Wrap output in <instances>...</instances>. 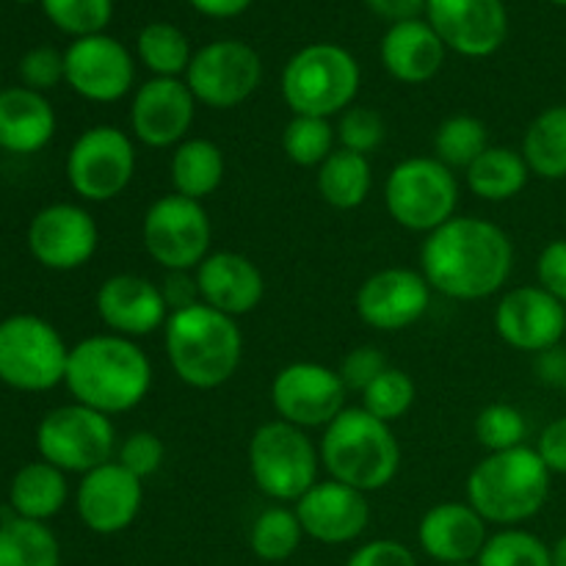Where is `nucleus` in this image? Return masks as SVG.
Masks as SVG:
<instances>
[{
    "label": "nucleus",
    "instance_id": "nucleus-48",
    "mask_svg": "<svg viewBox=\"0 0 566 566\" xmlns=\"http://www.w3.org/2000/svg\"><path fill=\"white\" fill-rule=\"evenodd\" d=\"M160 293H164L169 313H180V310H188L202 302L193 271H166V280L160 282Z\"/></svg>",
    "mask_w": 566,
    "mask_h": 566
},
{
    "label": "nucleus",
    "instance_id": "nucleus-14",
    "mask_svg": "<svg viewBox=\"0 0 566 566\" xmlns=\"http://www.w3.org/2000/svg\"><path fill=\"white\" fill-rule=\"evenodd\" d=\"M340 374L321 363H291L271 381V403L285 423L298 429H326L346 409Z\"/></svg>",
    "mask_w": 566,
    "mask_h": 566
},
{
    "label": "nucleus",
    "instance_id": "nucleus-50",
    "mask_svg": "<svg viewBox=\"0 0 566 566\" xmlns=\"http://www.w3.org/2000/svg\"><path fill=\"white\" fill-rule=\"evenodd\" d=\"M536 379L545 387H553V390H566V346H553L547 352L536 354Z\"/></svg>",
    "mask_w": 566,
    "mask_h": 566
},
{
    "label": "nucleus",
    "instance_id": "nucleus-29",
    "mask_svg": "<svg viewBox=\"0 0 566 566\" xmlns=\"http://www.w3.org/2000/svg\"><path fill=\"white\" fill-rule=\"evenodd\" d=\"M171 186L188 199H208L224 182V153L210 138H186L171 155Z\"/></svg>",
    "mask_w": 566,
    "mask_h": 566
},
{
    "label": "nucleus",
    "instance_id": "nucleus-31",
    "mask_svg": "<svg viewBox=\"0 0 566 566\" xmlns=\"http://www.w3.org/2000/svg\"><path fill=\"white\" fill-rule=\"evenodd\" d=\"M318 193L326 205L337 210H354L365 205L374 188V169L368 155L352 149H335L318 166Z\"/></svg>",
    "mask_w": 566,
    "mask_h": 566
},
{
    "label": "nucleus",
    "instance_id": "nucleus-36",
    "mask_svg": "<svg viewBox=\"0 0 566 566\" xmlns=\"http://www.w3.org/2000/svg\"><path fill=\"white\" fill-rule=\"evenodd\" d=\"M304 539V528L296 517V509L271 506L260 514L249 531L252 553L263 562L280 564L287 562L298 551Z\"/></svg>",
    "mask_w": 566,
    "mask_h": 566
},
{
    "label": "nucleus",
    "instance_id": "nucleus-39",
    "mask_svg": "<svg viewBox=\"0 0 566 566\" xmlns=\"http://www.w3.org/2000/svg\"><path fill=\"white\" fill-rule=\"evenodd\" d=\"M475 562L479 566H553L551 547L539 536L520 528L490 536Z\"/></svg>",
    "mask_w": 566,
    "mask_h": 566
},
{
    "label": "nucleus",
    "instance_id": "nucleus-15",
    "mask_svg": "<svg viewBox=\"0 0 566 566\" xmlns=\"http://www.w3.org/2000/svg\"><path fill=\"white\" fill-rule=\"evenodd\" d=\"M64 81L83 99L116 103L130 94L136 64L130 50L119 39L94 33V36L75 39L64 50Z\"/></svg>",
    "mask_w": 566,
    "mask_h": 566
},
{
    "label": "nucleus",
    "instance_id": "nucleus-52",
    "mask_svg": "<svg viewBox=\"0 0 566 566\" xmlns=\"http://www.w3.org/2000/svg\"><path fill=\"white\" fill-rule=\"evenodd\" d=\"M199 14L213 17V20H230V17L243 14L252 6V0H188Z\"/></svg>",
    "mask_w": 566,
    "mask_h": 566
},
{
    "label": "nucleus",
    "instance_id": "nucleus-56",
    "mask_svg": "<svg viewBox=\"0 0 566 566\" xmlns=\"http://www.w3.org/2000/svg\"><path fill=\"white\" fill-rule=\"evenodd\" d=\"M17 3H33V0H17Z\"/></svg>",
    "mask_w": 566,
    "mask_h": 566
},
{
    "label": "nucleus",
    "instance_id": "nucleus-16",
    "mask_svg": "<svg viewBox=\"0 0 566 566\" xmlns=\"http://www.w3.org/2000/svg\"><path fill=\"white\" fill-rule=\"evenodd\" d=\"M97 243V221L81 205H48L33 216L28 227V249L33 260L50 271L81 269L94 258Z\"/></svg>",
    "mask_w": 566,
    "mask_h": 566
},
{
    "label": "nucleus",
    "instance_id": "nucleus-33",
    "mask_svg": "<svg viewBox=\"0 0 566 566\" xmlns=\"http://www.w3.org/2000/svg\"><path fill=\"white\" fill-rule=\"evenodd\" d=\"M0 566H61V547L44 523L6 517L0 523Z\"/></svg>",
    "mask_w": 566,
    "mask_h": 566
},
{
    "label": "nucleus",
    "instance_id": "nucleus-49",
    "mask_svg": "<svg viewBox=\"0 0 566 566\" xmlns=\"http://www.w3.org/2000/svg\"><path fill=\"white\" fill-rule=\"evenodd\" d=\"M536 453H539L551 473L566 475V415L545 426L539 442H536Z\"/></svg>",
    "mask_w": 566,
    "mask_h": 566
},
{
    "label": "nucleus",
    "instance_id": "nucleus-5",
    "mask_svg": "<svg viewBox=\"0 0 566 566\" xmlns=\"http://www.w3.org/2000/svg\"><path fill=\"white\" fill-rule=\"evenodd\" d=\"M551 470L536 448L520 446L490 453L468 479V503L495 525L525 523L545 509L551 497Z\"/></svg>",
    "mask_w": 566,
    "mask_h": 566
},
{
    "label": "nucleus",
    "instance_id": "nucleus-43",
    "mask_svg": "<svg viewBox=\"0 0 566 566\" xmlns=\"http://www.w3.org/2000/svg\"><path fill=\"white\" fill-rule=\"evenodd\" d=\"M166 448L164 440L153 431H133L125 442L116 451V462L125 470H130L136 479H149V475L158 473L164 468Z\"/></svg>",
    "mask_w": 566,
    "mask_h": 566
},
{
    "label": "nucleus",
    "instance_id": "nucleus-25",
    "mask_svg": "<svg viewBox=\"0 0 566 566\" xmlns=\"http://www.w3.org/2000/svg\"><path fill=\"white\" fill-rule=\"evenodd\" d=\"M486 520L470 503H440L423 514L418 542L426 556L440 564H468L481 556L486 539Z\"/></svg>",
    "mask_w": 566,
    "mask_h": 566
},
{
    "label": "nucleus",
    "instance_id": "nucleus-23",
    "mask_svg": "<svg viewBox=\"0 0 566 566\" xmlns=\"http://www.w3.org/2000/svg\"><path fill=\"white\" fill-rule=\"evenodd\" d=\"M94 307L111 335L130 337V340L164 329L171 315L160 285L138 274L108 276L94 296Z\"/></svg>",
    "mask_w": 566,
    "mask_h": 566
},
{
    "label": "nucleus",
    "instance_id": "nucleus-27",
    "mask_svg": "<svg viewBox=\"0 0 566 566\" xmlns=\"http://www.w3.org/2000/svg\"><path fill=\"white\" fill-rule=\"evenodd\" d=\"M55 136V111L33 88L14 86L0 92V149L14 155L39 153Z\"/></svg>",
    "mask_w": 566,
    "mask_h": 566
},
{
    "label": "nucleus",
    "instance_id": "nucleus-3",
    "mask_svg": "<svg viewBox=\"0 0 566 566\" xmlns=\"http://www.w3.org/2000/svg\"><path fill=\"white\" fill-rule=\"evenodd\" d=\"M164 346L177 379L193 390H216L241 368L243 335L235 318L202 302L169 315Z\"/></svg>",
    "mask_w": 566,
    "mask_h": 566
},
{
    "label": "nucleus",
    "instance_id": "nucleus-1",
    "mask_svg": "<svg viewBox=\"0 0 566 566\" xmlns=\"http://www.w3.org/2000/svg\"><path fill=\"white\" fill-rule=\"evenodd\" d=\"M514 269L512 238L475 216H453L420 247V274L431 291L457 302H481L503 291Z\"/></svg>",
    "mask_w": 566,
    "mask_h": 566
},
{
    "label": "nucleus",
    "instance_id": "nucleus-37",
    "mask_svg": "<svg viewBox=\"0 0 566 566\" xmlns=\"http://www.w3.org/2000/svg\"><path fill=\"white\" fill-rule=\"evenodd\" d=\"M337 130L324 116H293L282 133V149L296 166H321L335 153Z\"/></svg>",
    "mask_w": 566,
    "mask_h": 566
},
{
    "label": "nucleus",
    "instance_id": "nucleus-28",
    "mask_svg": "<svg viewBox=\"0 0 566 566\" xmlns=\"http://www.w3.org/2000/svg\"><path fill=\"white\" fill-rule=\"evenodd\" d=\"M66 495H70L66 473L53 468L50 462H44V459L17 470L9 486L11 512L17 517L36 520V523L55 517L64 509Z\"/></svg>",
    "mask_w": 566,
    "mask_h": 566
},
{
    "label": "nucleus",
    "instance_id": "nucleus-41",
    "mask_svg": "<svg viewBox=\"0 0 566 566\" xmlns=\"http://www.w3.org/2000/svg\"><path fill=\"white\" fill-rule=\"evenodd\" d=\"M528 437V423L525 415L512 403H490L475 418V440L490 453L512 451V448L525 446Z\"/></svg>",
    "mask_w": 566,
    "mask_h": 566
},
{
    "label": "nucleus",
    "instance_id": "nucleus-53",
    "mask_svg": "<svg viewBox=\"0 0 566 566\" xmlns=\"http://www.w3.org/2000/svg\"><path fill=\"white\" fill-rule=\"evenodd\" d=\"M551 562L553 566H566V534L551 547Z\"/></svg>",
    "mask_w": 566,
    "mask_h": 566
},
{
    "label": "nucleus",
    "instance_id": "nucleus-26",
    "mask_svg": "<svg viewBox=\"0 0 566 566\" xmlns=\"http://www.w3.org/2000/svg\"><path fill=\"white\" fill-rule=\"evenodd\" d=\"M446 44L429 20H407L390 25L381 39V64L396 81L426 83L446 64Z\"/></svg>",
    "mask_w": 566,
    "mask_h": 566
},
{
    "label": "nucleus",
    "instance_id": "nucleus-54",
    "mask_svg": "<svg viewBox=\"0 0 566 566\" xmlns=\"http://www.w3.org/2000/svg\"><path fill=\"white\" fill-rule=\"evenodd\" d=\"M448 566H479V564H473V562H468V564H448Z\"/></svg>",
    "mask_w": 566,
    "mask_h": 566
},
{
    "label": "nucleus",
    "instance_id": "nucleus-13",
    "mask_svg": "<svg viewBox=\"0 0 566 566\" xmlns=\"http://www.w3.org/2000/svg\"><path fill=\"white\" fill-rule=\"evenodd\" d=\"M263 81V61L258 50L238 39H219L193 53L186 83L197 103L216 111H230L247 103Z\"/></svg>",
    "mask_w": 566,
    "mask_h": 566
},
{
    "label": "nucleus",
    "instance_id": "nucleus-47",
    "mask_svg": "<svg viewBox=\"0 0 566 566\" xmlns=\"http://www.w3.org/2000/svg\"><path fill=\"white\" fill-rule=\"evenodd\" d=\"M346 566H418V558L401 542L376 539L357 547Z\"/></svg>",
    "mask_w": 566,
    "mask_h": 566
},
{
    "label": "nucleus",
    "instance_id": "nucleus-6",
    "mask_svg": "<svg viewBox=\"0 0 566 566\" xmlns=\"http://www.w3.org/2000/svg\"><path fill=\"white\" fill-rule=\"evenodd\" d=\"M357 59L346 48L315 42L298 50L282 72V97L293 116H324L332 119L354 105L359 92Z\"/></svg>",
    "mask_w": 566,
    "mask_h": 566
},
{
    "label": "nucleus",
    "instance_id": "nucleus-9",
    "mask_svg": "<svg viewBox=\"0 0 566 566\" xmlns=\"http://www.w3.org/2000/svg\"><path fill=\"white\" fill-rule=\"evenodd\" d=\"M387 213L412 232H434L457 216L459 180L437 158H407L387 175Z\"/></svg>",
    "mask_w": 566,
    "mask_h": 566
},
{
    "label": "nucleus",
    "instance_id": "nucleus-20",
    "mask_svg": "<svg viewBox=\"0 0 566 566\" xmlns=\"http://www.w3.org/2000/svg\"><path fill=\"white\" fill-rule=\"evenodd\" d=\"M431 304V285L415 269H381L357 291V315L379 332H401L418 324Z\"/></svg>",
    "mask_w": 566,
    "mask_h": 566
},
{
    "label": "nucleus",
    "instance_id": "nucleus-17",
    "mask_svg": "<svg viewBox=\"0 0 566 566\" xmlns=\"http://www.w3.org/2000/svg\"><path fill=\"white\" fill-rule=\"evenodd\" d=\"M426 14L442 44L468 59L497 53L509 36L503 0H429Z\"/></svg>",
    "mask_w": 566,
    "mask_h": 566
},
{
    "label": "nucleus",
    "instance_id": "nucleus-24",
    "mask_svg": "<svg viewBox=\"0 0 566 566\" xmlns=\"http://www.w3.org/2000/svg\"><path fill=\"white\" fill-rule=\"evenodd\" d=\"M193 274L202 304L230 318L254 313L265 296L263 271L241 252H210Z\"/></svg>",
    "mask_w": 566,
    "mask_h": 566
},
{
    "label": "nucleus",
    "instance_id": "nucleus-22",
    "mask_svg": "<svg viewBox=\"0 0 566 566\" xmlns=\"http://www.w3.org/2000/svg\"><path fill=\"white\" fill-rule=\"evenodd\" d=\"M296 517L310 539L321 545H346V542L359 539L368 528V495L340 481H318L296 503Z\"/></svg>",
    "mask_w": 566,
    "mask_h": 566
},
{
    "label": "nucleus",
    "instance_id": "nucleus-2",
    "mask_svg": "<svg viewBox=\"0 0 566 566\" xmlns=\"http://www.w3.org/2000/svg\"><path fill=\"white\" fill-rule=\"evenodd\" d=\"M153 363L136 340L92 335L70 348L64 385L75 403L103 415H125L153 390Z\"/></svg>",
    "mask_w": 566,
    "mask_h": 566
},
{
    "label": "nucleus",
    "instance_id": "nucleus-42",
    "mask_svg": "<svg viewBox=\"0 0 566 566\" xmlns=\"http://www.w3.org/2000/svg\"><path fill=\"white\" fill-rule=\"evenodd\" d=\"M335 130L340 147L359 155H370L374 149H379L387 136V125L379 111L365 108V105H352L348 111H343Z\"/></svg>",
    "mask_w": 566,
    "mask_h": 566
},
{
    "label": "nucleus",
    "instance_id": "nucleus-21",
    "mask_svg": "<svg viewBox=\"0 0 566 566\" xmlns=\"http://www.w3.org/2000/svg\"><path fill=\"white\" fill-rule=\"evenodd\" d=\"M495 332L517 352H547L566 335V304L539 285L514 287L497 302Z\"/></svg>",
    "mask_w": 566,
    "mask_h": 566
},
{
    "label": "nucleus",
    "instance_id": "nucleus-18",
    "mask_svg": "<svg viewBox=\"0 0 566 566\" xmlns=\"http://www.w3.org/2000/svg\"><path fill=\"white\" fill-rule=\"evenodd\" d=\"M193 116L197 97L180 77H153L133 94L130 130L153 149H169L186 142Z\"/></svg>",
    "mask_w": 566,
    "mask_h": 566
},
{
    "label": "nucleus",
    "instance_id": "nucleus-4",
    "mask_svg": "<svg viewBox=\"0 0 566 566\" xmlns=\"http://www.w3.org/2000/svg\"><path fill=\"white\" fill-rule=\"evenodd\" d=\"M318 453L332 481L365 495L392 484L401 468V446L390 423L374 418L363 407H346L326 426Z\"/></svg>",
    "mask_w": 566,
    "mask_h": 566
},
{
    "label": "nucleus",
    "instance_id": "nucleus-40",
    "mask_svg": "<svg viewBox=\"0 0 566 566\" xmlns=\"http://www.w3.org/2000/svg\"><path fill=\"white\" fill-rule=\"evenodd\" d=\"M42 9L59 31L83 39L105 31L114 17V0H42Z\"/></svg>",
    "mask_w": 566,
    "mask_h": 566
},
{
    "label": "nucleus",
    "instance_id": "nucleus-46",
    "mask_svg": "<svg viewBox=\"0 0 566 566\" xmlns=\"http://www.w3.org/2000/svg\"><path fill=\"white\" fill-rule=\"evenodd\" d=\"M536 280L542 291L566 304V238L551 241L536 260Z\"/></svg>",
    "mask_w": 566,
    "mask_h": 566
},
{
    "label": "nucleus",
    "instance_id": "nucleus-45",
    "mask_svg": "<svg viewBox=\"0 0 566 566\" xmlns=\"http://www.w3.org/2000/svg\"><path fill=\"white\" fill-rule=\"evenodd\" d=\"M390 368L385 359V354L374 346H359L354 352H348L340 363V379L346 385V390L354 392H365V387L374 385L385 370Z\"/></svg>",
    "mask_w": 566,
    "mask_h": 566
},
{
    "label": "nucleus",
    "instance_id": "nucleus-8",
    "mask_svg": "<svg viewBox=\"0 0 566 566\" xmlns=\"http://www.w3.org/2000/svg\"><path fill=\"white\" fill-rule=\"evenodd\" d=\"M70 346L50 321L9 315L0 321V381L22 392L53 390L64 381Z\"/></svg>",
    "mask_w": 566,
    "mask_h": 566
},
{
    "label": "nucleus",
    "instance_id": "nucleus-11",
    "mask_svg": "<svg viewBox=\"0 0 566 566\" xmlns=\"http://www.w3.org/2000/svg\"><path fill=\"white\" fill-rule=\"evenodd\" d=\"M210 216L197 199L166 193L144 213V249L166 271H197V265L210 254Z\"/></svg>",
    "mask_w": 566,
    "mask_h": 566
},
{
    "label": "nucleus",
    "instance_id": "nucleus-51",
    "mask_svg": "<svg viewBox=\"0 0 566 566\" xmlns=\"http://www.w3.org/2000/svg\"><path fill=\"white\" fill-rule=\"evenodd\" d=\"M365 3H368V9L374 14H379L381 20H390L396 25V22L418 20V14L426 11L429 0H365Z\"/></svg>",
    "mask_w": 566,
    "mask_h": 566
},
{
    "label": "nucleus",
    "instance_id": "nucleus-35",
    "mask_svg": "<svg viewBox=\"0 0 566 566\" xmlns=\"http://www.w3.org/2000/svg\"><path fill=\"white\" fill-rule=\"evenodd\" d=\"M486 147H490L486 125L470 114L448 116L434 133V158L448 169L468 171Z\"/></svg>",
    "mask_w": 566,
    "mask_h": 566
},
{
    "label": "nucleus",
    "instance_id": "nucleus-34",
    "mask_svg": "<svg viewBox=\"0 0 566 566\" xmlns=\"http://www.w3.org/2000/svg\"><path fill=\"white\" fill-rule=\"evenodd\" d=\"M136 53L155 77H180L188 72L193 50L188 36L171 22H149L136 39Z\"/></svg>",
    "mask_w": 566,
    "mask_h": 566
},
{
    "label": "nucleus",
    "instance_id": "nucleus-55",
    "mask_svg": "<svg viewBox=\"0 0 566 566\" xmlns=\"http://www.w3.org/2000/svg\"><path fill=\"white\" fill-rule=\"evenodd\" d=\"M551 3H556V6H566V0H551Z\"/></svg>",
    "mask_w": 566,
    "mask_h": 566
},
{
    "label": "nucleus",
    "instance_id": "nucleus-32",
    "mask_svg": "<svg viewBox=\"0 0 566 566\" xmlns=\"http://www.w3.org/2000/svg\"><path fill=\"white\" fill-rule=\"evenodd\" d=\"M520 153L531 175L566 180V105H551L531 122Z\"/></svg>",
    "mask_w": 566,
    "mask_h": 566
},
{
    "label": "nucleus",
    "instance_id": "nucleus-38",
    "mask_svg": "<svg viewBox=\"0 0 566 566\" xmlns=\"http://www.w3.org/2000/svg\"><path fill=\"white\" fill-rule=\"evenodd\" d=\"M363 396V409L370 412L374 418L385 420V423H396L398 418L412 409L415 398H418V385H415L412 376L401 368H387L374 385L365 387Z\"/></svg>",
    "mask_w": 566,
    "mask_h": 566
},
{
    "label": "nucleus",
    "instance_id": "nucleus-19",
    "mask_svg": "<svg viewBox=\"0 0 566 566\" xmlns=\"http://www.w3.org/2000/svg\"><path fill=\"white\" fill-rule=\"evenodd\" d=\"M144 503V481L119 462H108L81 479L75 509L92 534L114 536L136 523Z\"/></svg>",
    "mask_w": 566,
    "mask_h": 566
},
{
    "label": "nucleus",
    "instance_id": "nucleus-30",
    "mask_svg": "<svg viewBox=\"0 0 566 566\" xmlns=\"http://www.w3.org/2000/svg\"><path fill=\"white\" fill-rule=\"evenodd\" d=\"M531 169L523 153L512 147H486L481 158L464 171L470 191L484 202H506L528 186Z\"/></svg>",
    "mask_w": 566,
    "mask_h": 566
},
{
    "label": "nucleus",
    "instance_id": "nucleus-10",
    "mask_svg": "<svg viewBox=\"0 0 566 566\" xmlns=\"http://www.w3.org/2000/svg\"><path fill=\"white\" fill-rule=\"evenodd\" d=\"M39 457L64 473H92L111 462L116 429L108 415L83 403L50 409L36 429Z\"/></svg>",
    "mask_w": 566,
    "mask_h": 566
},
{
    "label": "nucleus",
    "instance_id": "nucleus-12",
    "mask_svg": "<svg viewBox=\"0 0 566 566\" xmlns=\"http://www.w3.org/2000/svg\"><path fill=\"white\" fill-rule=\"evenodd\" d=\"M136 175V144L114 125H94L75 138L66 155V180L86 202L116 199Z\"/></svg>",
    "mask_w": 566,
    "mask_h": 566
},
{
    "label": "nucleus",
    "instance_id": "nucleus-7",
    "mask_svg": "<svg viewBox=\"0 0 566 566\" xmlns=\"http://www.w3.org/2000/svg\"><path fill=\"white\" fill-rule=\"evenodd\" d=\"M318 448L307 431L285 420L263 423L249 440V473L254 486L276 503H298L318 484Z\"/></svg>",
    "mask_w": 566,
    "mask_h": 566
},
{
    "label": "nucleus",
    "instance_id": "nucleus-44",
    "mask_svg": "<svg viewBox=\"0 0 566 566\" xmlns=\"http://www.w3.org/2000/svg\"><path fill=\"white\" fill-rule=\"evenodd\" d=\"M20 77L22 86L33 88V92H48V88L59 86L64 81V53L55 48H33L22 55L20 61Z\"/></svg>",
    "mask_w": 566,
    "mask_h": 566
}]
</instances>
